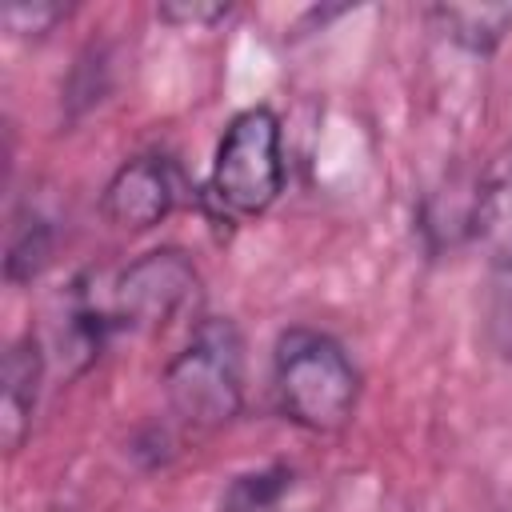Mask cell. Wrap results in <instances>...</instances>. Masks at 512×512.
Listing matches in <instances>:
<instances>
[{"label": "cell", "mask_w": 512, "mask_h": 512, "mask_svg": "<svg viewBox=\"0 0 512 512\" xmlns=\"http://www.w3.org/2000/svg\"><path fill=\"white\" fill-rule=\"evenodd\" d=\"M232 16V4H208V0H168L156 4V20L172 24V28H212L220 20Z\"/></svg>", "instance_id": "4fadbf2b"}, {"label": "cell", "mask_w": 512, "mask_h": 512, "mask_svg": "<svg viewBox=\"0 0 512 512\" xmlns=\"http://www.w3.org/2000/svg\"><path fill=\"white\" fill-rule=\"evenodd\" d=\"M360 368L348 348L312 324H292L272 344V400L304 432L328 436L352 424L360 404Z\"/></svg>", "instance_id": "6da1fadb"}, {"label": "cell", "mask_w": 512, "mask_h": 512, "mask_svg": "<svg viewBox=\"0 0 512 512\" xmlns=\"http://www.w3.org/2000/svg\"><path fill=\"white\" fill-rule=\"evenodd\" d=\"M472 236L488 252V268H512V160L476 188Z\"/></svg>", "instance_id": "52a82bcc"}, {"label": "cell", "mask_w": 512, "mask_h": 512, "mask_svg": "<svg viewBox=\"0 0 512 512\" xmlns=\"http://www.w3.org/2000/svg\"><path fill=\"white\" fill-rule=\"evenodd\" d=\"M44 368H48L44 344L32 332H24L20 340L8 344L4 364H0V444L8 456H16L24 448V440L32 436Z\"/></svg>", "instance_id": "8992f818"}, {"label": "cell", "mask_w": 512, "mask_h": 512, "mask_svg": "<svg viewBox=\"0 0 512 512\" xmlns=\"http://www.w3.org/2000/svg\"><path fill=\"white\" fill-rule=\"evenodd\" d=\"M432 16L468 52H492L512 32V4H440Z\"/></svg>", "instance_id": "9c48e42d"}, {"label": "cell", "mask_w": 512, "mask_h": 512, "mask_svg": "<svg viewBox=\"0 0 512 512\" xmlns=\"http://www.w3.org/2000/svg\"><path fill=\"white\" fill-rule=\"evenodd\" d=\"M80 288L88 292L92 308L100 312L108 336H152L164 332L172 320L196 308L200 300V272L188 252L180 248H152L128 260L120 272L100 276L84 272Z\"/></svg>", "instance_id": "277c9868"}, {"label": "cell", "mask_w": 512, "mask_h": 512, "mask_svg": "<svg viewBox=\"0 0 512 512\" xmlns=\"http://www.w3.org/2000/svg\"><path fill=\"white\" fill-rule=\"evenodd\" d=\"M296 472L288 464H264V468H252V472H240L232 476V484L224 488L220 496V512H276L280 500L288 496Z\"/></svg>", "instance_id": "30bf717a"}, {"label": "cell", "mask_w": 512, "mask_h": 512, "mask_svg": "<svg viewBox=\"0 0 512 512\" xmlns=\"http://www.w3.org/2000/svg\"><path fill=\"white\" fill-rule=\"evenodd\" d=\"M484 332L500 360H512V268H488Z\"/></svg>", "instance_id": "8fae6325"}, {"label": "cell", "mask_w": 512, "mask_h": 512, "mask_svg": "<svg viewBox=\"0 0 512 512\" xmlns=\"http://www.w3.org/2000/svg\"><path fill=\"white\" fill-rule=\"evenodd\" d=\"M52 512H68V508H52Z\"/></svg>", "instance_id": "5bb4252c"}, {"label": "cell", "mask_w": 512, "mask_h": 512, "mask_svg": "<svg viewBox=\"0 0 512 512\" xmlns=\"http://www.w3.org/2000/svg\"><path fill=\"white\" fill-rule=\"evenodd\" d=\"M180 196H184L180 168L160 152H136L120 160L116 172L108 176L100 192V216L116 232L136 236V232H152L156 224H164L176 212Z\"/></svg>", "instance_id": "5b68a950"}, {"label": "cell", "mask_w": 512, "mask_h": 512, "mask_svg": "<svg viewBox=\"0 0 512 512\" xmlns=\"http://www.w3.org/2000/svg\"><path fill=\"white\" fill-rule=\"evenodd\" d=\"M52 248H56L52 220H48L40 208L20 204V208L12 212L8 248H4V276H8V284H28V280H36V276L48 268Z\"/></svg>", "instance_id": "ba28073f"}, {"label": "cell", "mask_w": 512, "mask_h": 512, "mask_svg": "<svg viewBox=\"0 0 512 512\" xmlns=\"http://www.w3.org/2000/svg\"><path fill=\"white\" fill-rule=\"evenodd\" d=\"M244 364V336L236 320L200 316L160 372L168 416L192 436L228 428L244 412Z\"/></svg>", "instance_id": "7a4b0ae2"}, {"label": "cell", "mask_w": 512, "mask_h": 512, "mask_svg": "<svg viewBox=\"0 0 512 512\" xmlns=\"http://www.w3.org/2000/svg\"><path fill=\"white\" fill-rule=\"evenodd\" d=\"M284 124L268 104L240 108L212 152L204 180V208L220 224L264 216L284 192Z\"/></svg>", "instance_id": "3957f363"}, {"label": "cell", "mask_w": 512, "mask_h": 512, "mask_svg": "<svg viewBox=\"0 0 512 512\" xmlns=\"http://www.w3.org/2000/svg\"><path fill=\"white\" fill-rule=\"evenodd\" d=\"M72 8L68 4H52V0H32V4H4L0 8V24L16 36H44L52 32L60 20H68Z\"/></svg>", "instance_id": "7c38bea8"}]
</instances>
